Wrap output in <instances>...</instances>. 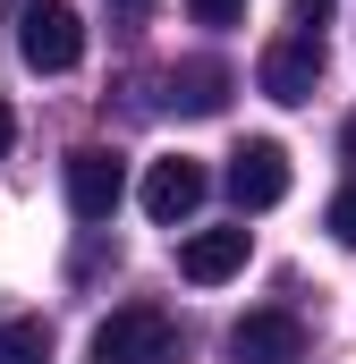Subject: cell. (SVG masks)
Returning a JSON list of instances; mask_svg holds the SVG:
<instances>
[{"mask_svg": "<svg viewBox=\"0 0 356 364\" xmlns=\"http://www.w3.org/2000/svg\"><path fill=\"white\" fill-rule=\"evenodd\" d=\"M17 60H26L34 77H68V68L85 60V17H77L68 0H26V9H17Z\"/></svg>", "mask_w": 356, "mask_h": 364, "instance_id": "6da1fadb", "label": "cell"}, {"mask_svg": "<svg viewBox=\"0 0 356 364\" xmlns=\"http://www.w3.org/2000/svg\"><path fill=\"white\" fill-rule=\"evenodd\" d=\"M170 348H178V331H170L162 305H119V314L93 331L85 356L93 364H170Z\"/></svg>", "mask_w": 356, "mask_h": 364, "instance_id": "7a4b0ae2", "label": "cell"}, {"mask_svg": "<svg viewBox=\"0 0 356 364\" xmlns=\"http://www.w3.org/2000/svg\"><path fill=\"white\" fill-rule=\"evenodd\" d=\"M255 85L271 93V102H314V85H323V34H280L263 51V68H255Z\"/></svg>", "mask_w": 356, "mask_h": 364, "instance_id": "3957f363", "label": "cell"}, {"mask_svg": "<svg viewBox=\"0 0 356 364\" xmlns=\"http://www.w3.org/2000/svg\"><path fill=\"white\" fill-rule=\"evenodd\" d=\"M229 195H238V212H271V203L288 195V153H280L271 136H246V144L229 153Z\"/></svg>", "mask_w": 356, "mask_h": 364, "instance_id": "277c9868", "label": "cell"}, {"mask_svg": "<svg viewBox=\"0 0 356 364\" xmlns=\"http://www.w3.org/2000/svg\"><path fill=\"white\" fill-rule=\"evenodd\" d=\"M119 195H127V161H119V153H102V144L68 153V212H77V220H110Z\"/></svg>", "mask_w": 356, "mask_h": 364, "instance_id": "5b68a950", "label": "cell"}, {"mask_svg": "<svg viewBox=\"0 0 356 364\" xmlns=\"http://www.w3.org/2000/svg\"><path fill=\"white\" fill-rule=\"evenodd\" d=\"M204 195H212V170H204V161H187V153H170V161H153V170H145V212H153L162 229H178Z\"/></svg>", "mask_w": 356, "mask_h": 364, "instance_id": "8992f818", "label": "cell"}, {"mask_svg": "<svg viewBox=\"0 0 356 364\" xmlns=\"http://www.w3.org/2000/svg\"><path fill=\"white\" fill-rule=\"evenodd\" d=\"M246 255H255V237H246V229H195V237L178 246V272L195 279V288H221V279L246 272Z\"/></svg>", "mask_w": 356, "mask_h": 364, "instance_id": "52a82bcc", "label": "cell"}, {"mask_svg": "<svg viewBox=\"0 0 356 364\" xmlns=\"http://www.w3.org/2000/svg\"><path fill=\"white\" fill-rule=\"evenodd\" d=\"M229 356L238 364H297L305 356V322L297 314H246L229 331Z\"/></svg>", "mask_w": 356, "mask_h": 364, "instance_id": "ba28073f", "label": "cell"}, {"mask_svg": "<svg viewBox=\"0 0 356 364\" xmlns=\"http://www.w3.org/2000/svg\"><path fill=\"white\" fill-rule=\"evenodd\" d=\"M221 102H229V68H221V60H178V68H170V110L212 119Z\"/></svg>", "mask_w": 356, "mask_h": 364, "instance_id": "9c48e42d", "label": "cell"}, {"mask_svg": "<svg viewBox=\"0 0 356 364\" xmlns=\"http://www.w3.org/2000/svg\"><path fill=\"white\" fill-rule=\"evenodd\" d=\"M0 364H51V322H43V314L0 322Z\"/></svg>", "mask_w": 356, "mask_h": 364, "instance_id": "30bf717a", "label": "cell"}, {"mask_svg": "<svg viewBox=\"0 0 356 364\" xmlns=\"http://www.w3.org/2000/svg\"><path fill=\"white\" fill-rule=\"evenodd\" d=\"M323 229H331L340 246H356V178L340 186V195H331V212H323Z\"/></svg>", "mask_w": 356, "mask_h": 364, "instance_id": "8fae6325", "label": "cell"}, {"mask_svg": "<svg viewBox=\"0 0 356 364\" xmlns=\"http://www.w3.org/2000/svg\"><path fill=\"white\" fill-rule=\"evenodd\" d=\"M195 9V26H238L246 17V0H187Z\"/></svg>", "mask_w": 356, "mask_h": 364, "instance_id": "7c38bea8", "label": "cell"}, {"mask_svg": "<svg viewBox=\"0 0 356 364\" xmlns=\"http://www.w3.org/2000/svg\"><path fill=\"white\" fill-rule=\"evenodd\" d=\"M323 17H331V0H297V9H288V26H297V34H323Z\"/></svg>", "mask_w": 356, "mask_h": 364, "instance_id": "4fadbf2b", "label": "cell"}, {"mask_svg": "<svg viewBox=\"0 0 356 364\" xmlns=\"http://www.w3.org/2000/svg\"><path fill=\"white\" fill-rule=\"evenodd\" d=\"M9 144H17V110L0 102V153H9Z\"/></svg>", "mask_w": 356, "mask_h": 364, "instance_id": "5bb4252c", "label": "cell"}, {"mask_svg": "<svg viewBox=\"0 0 356 364\" xmlns=\"http://www.w3.org/2000/svg\"><path fill=\"white\" fill-rule=\"evenodd\" d=\"M119 9H153V0H119Z\"/></svg>", "mask_w": 356, "mask_h": 364, "instance_id": "9a60e30c", "label": "cell"}]
</instances>
